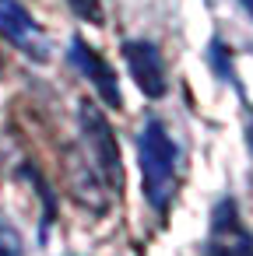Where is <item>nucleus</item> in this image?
<instances>
[{
	"label": "nucleus",
	"instance_id": "0eeeda50",
	"mask_svg": "<svg viewBox=\"0 0 253 256\" xmlns=\"http://www.w3.org/2000/svg\"><path fill=\"white\" fill-rule=\"evenodd\" d=\"M67 8L88 25H102V0H67Z\"/></svg>",
	"mask_w": 253,
	"mask_h": 256
},
{
	"label": "nucleus",
	"instance_id": "f03ea898",
	"mask_svg": "<svg viewBox=\"0 0 253 256\" xmlns=\"http://www.w3.org/2000/svg\"><path fill=\"white\" fill-rule=\"evenodd\" d=\"M74 158L109 190V193H120L123 186V168H120V148L113 140V130L106 123V116L81 102V151H74Z\"/></svg>",
	"mask_w": 253,
	"mask_h": 256
},
{
	"label": "nucleus",
	"instance_id": "39448f33",
	"mask_svg": "<svg viewBox=\"0 0 253 256\" xmlns=\"http://www.w3.org/2000/svg\"><path fill=\"white\" fill-rule=\"evenodd\" d=\"M71 64L95 84V92L102 95V102L106 106H113V109H120L123 106V98H120V81H116V70L85 42V39H74L71 42Z\"/></svg>",
	"mask_w": 253,
	"mask_h": 256
},
{
	"label": "nucleus",
	"instance_id": "6e6552de",
	"mask_svg": "<svg viewBox=\"0 0 253 256\" xmlns=\"http://www.w3.org/2000/svg\"><path fill=\"white\" fill-rule=\"evenodd\" d=\"M25 246H22V235L8 224V221H0V256H22Z\"/></svg>",
	"mask_w": 253,
	"mask_h": 256
},
{
	"label": "nucleus",
	"instance_id": "f257e3e1",
	"mask_svg": "<svg viewBox=\"0 0 253 256\" xmlns=\"http://www.w3.org/2000/svg\"><path fill=\"white\" fill-rule=\"evenodd\" d=\"M137 158H141V182L144 196L155 214H165L176 196V140L169 137L162 120H148L137 137Z\"/></svg>",
	"mask_w": 253,
	"mask_h": 256
},
{
	"label": "nucleus",
	"instance_id": "9d476101",
	"mask_svg": "<svg viewBox=\"0 0 253 256\" xmlns=\"http://www.w3.org/2000/svg\"><path fill=\"white\" fill-rule=\"evenodd\" d=\"M239 4H242V11H246V14L253 18V0H239Z\"/></svg>",
	"mask_w": 253,
	"mask_h": 256
},
{
	"label": "nucleus",
	"instance_id": "1a4fd4ad",
	"mask_svg": "<svg viewBox=\"0 0 253 256\" xmlns=\"http://www.w3.org/2000/svg\"><path fill=\"white\" fill-rule=\"evenodd\" d=\"M225 56H228V53H225V46H221V42L214 39V42H211V64H214V70H218V74H221L225 81H232V84H235V74H232V64H228ZM235 88H239V84H235Z\"/></svg>",
	"mask_w": 253,
	"mask_h": 256
},
{
	"label": "nucleus",
	"instance_id": "20e7f679",
	"mask_svg": "<svg viewBox=\"0 0 253 256\" xmlns=\"http://www.w3.org/2000/svg\"><path fill=\"white\" fill-rule=\"evenodd\" d=\"M123 60L130 67V78L134 84L141 88V95L148 98H162L169 92V78H165V60L158 53L155 42H144V39H130L123 42Z\"/></svg>",
	"mask_w": 253,
	"mask_h": 256
},
{
	"label": "nucleus",
	"instance_id": "423d86ee",
	"mask_svg": "<svg viewBox=\"0 0 253 256\" xmlns=\"http://www.w3.org/2000/svg\"><path fill=\"white\" fill-rule=\"evenodd\" d=\"M211 256H253V238L249 232L239 224L235 207L225 200L214 210V228H211V242H207Z\"/></svg>",
	"mask_w": 253,
	"mask_h": 256
},
{
	"label": "nucleus",
	"instance_id": "9b49d317",
	"mask_svg": "<svg viewBox=\"0 0 253 256\" xmlns=\"http://www.w3.org/2000/svg\"><path fill=\"white\" fill-rule=\"evenodd\" d=\"M249 148H253V120H249Z\"/></svg>",
	"mask_w": 253,
	"mask_h": 256
},
{
	"label": "nucleus",
	"instance_id": "7ed1b4c3",
	"mask_svg": "<svg viewBox=\"0 0 253 256\" xmlns=\"http://www.w3.org/2000/svg\"><path fill=\"white\" fill-rule=\"evenodd\" d=\"M0 36L15 50H22L29 60L46 64L50 60V39L39 28V22L18 4V0H0Z\"/></svg>",
	"mask_w": 253,
	"mask_h": 256
}]
</instances>
